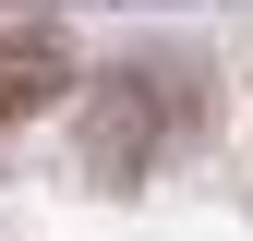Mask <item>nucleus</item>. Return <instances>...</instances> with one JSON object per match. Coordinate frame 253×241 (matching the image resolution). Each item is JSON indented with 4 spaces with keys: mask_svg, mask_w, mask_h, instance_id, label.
<instances>
[{
    "mask_svg": "<svg viewBox=\"0 0 253 241\" xmlns=\"http://www.w3.org/2000/svg\"><path fill=\"white\" fill-rule=\"evenodd\" d=\"M60 84H73V60H60V37H48V24H0V120L48 109Z\"/></svg>",
    "mask_w": 253,
    "mask_h": 241,
    "instance_id": "obj_1",
    "label": "nucleus"
}]
</instances>
